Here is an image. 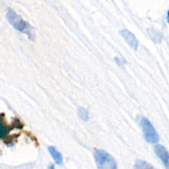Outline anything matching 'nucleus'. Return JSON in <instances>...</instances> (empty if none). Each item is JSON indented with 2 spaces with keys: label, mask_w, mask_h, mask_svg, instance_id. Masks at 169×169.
<instances>
[{
  "label": "nucleus",
  "mask_w": 169,
  "mask_h": 169,
  "mask_svg": "<svg viewBox=\"0 0 169 169\" xmlns=\"http://www.w3.org/2000/svg\"><path fill=\"white\" fill-rule=\"evenodd\" d=\"M7 19L16 30L19 31L21 32L26 33L30 39H33L34 35H33L32 28L26 21L22 19V18L20 15L15 13L12 9H9L7 13Z\"/></svg>",
  "instance_id": "nucleus-1"
},
{
  "label": "nucleus",
  "mask_w": 169,
  "mask_h": 169,
  "mask_svg": "<svg viewBox=\"0 0 169 169\" xmlns=\"http://www.w3.org/2000/svg\"><path fill=\"white\" fill-rule=\"evenodd\" d=\"M97 167L100 169H116L115 159L104 150H97L94 154Z\"/></svg>",
  "instance_id": "nucleus-2"
},
{
  "label": "nucleus",
  "mask_w": 169,
  "mask_h": 169,
  "mask_svg": "<svg viewBox=\"0 0 169 169\" xmlns=\"http://www.w3.org/2000/svg\"><path fill=\"white\" fill-rule=\"evenodd\" d=\"M141 126H142V130H143V136L147 142L150 143H156L158 142V140H159L158 135L154 129V125L148 119L142 118Z\"/></svg>",
  "instance_id": "nucleus-3"
},
{
  "label": "nucleus",
  "mask_w": 169,
  "mask_h": 169,
  "mask_svg": "<svg viewBox=\"0 0 169 169\" xmlns=\"http://www.w3.org/2000/svg\"><path fill=\"white\" fill-rule=\"evenodd\" d=\"M154 151L157 156L161 159L165 167L169 168V153L165 149V147H163L161 144H157L154 147Z\"/></svg>",
  "instance_id": "nucleus-4"
},
{
  "label": "nucleus",
  "mask_w": 169,
  "mask_h": 169,
  "mask_svg": "<svg viewBox=\"0 0 169 169\" xmlns=\"http://www.w3.org/2000/svg\"><path fill=\"white\" fill-rule=\"evenodd\" d=\"M121 35L122 36L125 40L127 42V44L135 50H137L138 49V40L135 38V35L133 33L129 32L128 30H122L121 31Z\"/></svg>",
  "instance_id": "nucleus-5"
},
{
  "label": "nucleus",
  "mask_w": 169,
  "mask_h": 169,
  "mask_svg": "<svg viewBox=\"0 0 169 169\" xmlns=\"http://www.w3.org/2000/svg\"><path fill=\"white\" fill-rule=\"evenodd\" d=\"M48 150L50 152V154L53 157L54 160L55 161V163L57 164H62L63 163V157L61 155V154L56 149L55 147H49Z\"/></svg>",
  "instance_id": "nucleus-6"
},
{
  "label": "nucleus",
  "mask_w": 169,
  "mask_h": 169,
  "mask_svg": "<svg viewBox=\"0 0 169 169\" xmlns=\"http://www.w3.org/2000/svg\"><path fill=\"white\" fill-rule=\"evenodd\" d=\"M78 115L80 117V119H82L84 121H88L89 119V115H88V111H87L83 107H80L78 110Z\"/></svg>",
  "instance_id": "nucleus-7"
},
{
  "label": "nucleus",
  "mask_w": 169,
  "mask_h": 169,
  "mask_svg": "<svg viewBox=\"0 0 169 169\" xmlns=\"http://www.w3.org/2000/svg\"><path fill=\"white\" fill-rule=\"evenodd\" d=\"M7 130V128L6 125L3 122V118L0 117V138L6 135Z\"/></svg>",
  "instance_id": "nucleus-8"
},
{
  "label": "nucleus",
  "mask_w": 169,
  "mask_h": 169,
  "mask_svg": "<svg viewBox=\"0 0 169 169\" xmlns=\"http://www.w3.org/2000/svg\"><path fill=\"white\" fill-rule=\"evenodd\" d=\"M135 168H152V166H150L149 163L145 161H142V160H138L136 161V163H135Z\"/></svg>",
  "instance_id": "nucleus-9"
},
{
  "label": "nucleus",
  "mask_w": 169,
  "mask_h": 169,
  "mask_svg": "<svg viewBox=\"0 0 169 169\" xmlns=\"http://www.w3.org/2000/svg\"><path fill=\"white\" fill-rule=\"evenodd\" d=\"M167 19H168V22L169 23V11L168 12V16H167Z\"/></svg>",
  "instance_id": "nucleus-10"
}]
</instances>
